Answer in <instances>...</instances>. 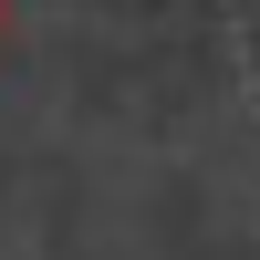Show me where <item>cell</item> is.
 Returning <instances> with one entry per match:
<instances>
[{"mask_svg":"<svg viewBox=\"0 0 260 260\" xmlns=\"http://www.w3.org/2000/svg\"><path fill=\"white\" fill-rule=\"evenodd\" d=\"M0 31H11V0H0Z\"/></svg>","mask_w":260,"mask_h":260,"instance_id":"1","label":"cell"}]
</instances>
